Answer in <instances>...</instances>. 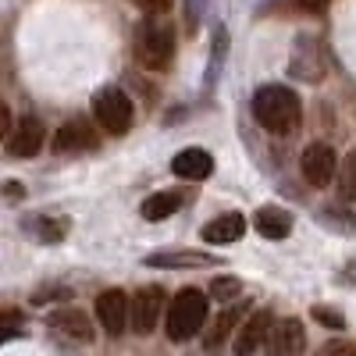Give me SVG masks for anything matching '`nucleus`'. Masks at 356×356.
I'll return each instance as SVG.
<instances>
[{
	"label": "nucleus",
	"mask_w": 356,
	"mask_h": 356,
	"mask_svg": "<svg viewBox=\"0 0 356 356\" xmlns=\"http://www.w3.org/2000/svg\"><path fill=\"white\" fill-rule=\"evenodd\" d=\"M253 118L271 132V136H289L303 118L300 97L289 86H260L253 93Z\"/></svg>",
	"instance_id": "f257e3e1"
},
{
	"label": "nucleus",
	"mask_w": 356,
	"mask_h": 356,
	"mask_svg": "<svg viewBox=\"0 0 356 356\" xmlns=\"http://www.w3.org/2000/svg\"><path fill=\"white\" fill-rule=\"evenodd\" d=\"M207 314H211V300H207L200 289H182L171 300V307H168V321H164L168 339L171 342L196 339L207 328Z\"/></svg>",
	"instance_id": "f03ea898"
},
{
	"label": "nucleus",
	"mask_w": 356,
	"mask_h": 356,
	"mask_svg": "<svg viewBox=\"0 0 356 356\" xmlns=\"http://www.w3.org/2000/svg\"><path fill=\"white\" fill-rule=\"evenodd\" d=\"M136 54H139V61L150 72H161V68L171 65V57H175V29H171V22L164 15H150L139 25Z\"/></svg>",
	"instance_id": "7ed1b4c3"
},
{
	"label": "nucleus",
	"mask_w": 356,
	"mask_h": 356,
	"mask_svg": "<svg viewBox=\"0 0 356 356\" xmlns=\"http://www.w3.org/2000/svg\"><path fill=\"white\" fill-rule=\"evenodd\" d=\"M132 114H136L132 100L118 86H104L93 97V118H97V125L111 136H125L132 129Z\"/></svg>",
	"instance_id": "20e7f679"
},
{
	"label": "nucleus",
	"mask_w": 356,
	"mask_h": 356,
	"mask_svg": "<svg viewBox=\"0 0 356 356\" xmlns=\"http://www.w3.org/2000/svg\"><path fill=\"white\" fill-rule=\"evenodd\" d=\"M164 310V289L161 285H143L129 300V324L136 335H150Z\"/></svg>",
	"instance_id": "39448f33"
},
{
	"label": "nucleus",
	"mask_w": 356,
	"mask_h": 356,
	"mask_svg": "<svg viewBox=\"0 0 356 356\" xmlns=\"http://www.w3.org/2000/svg\"><path fill=\"white\" fill-rule=\"evenodd\" d=\"M300 171L314 189H324V186H332V178L339 175V154L328 143H310L300 157Z\"/></svg>",
	"instance_id": "423d86ee"
},
{
	"label": "nucleus",
	"mask_w": 356,
	"mask_h": 356,
	"mask_svg": "<svg viewBox=\"0 0 356 356\" xmlns=\"http://www.w3.org/2000/svg\"><path fill=\"white\" fill-rule=\"evenodd\" d=\"M267 356H303L307 353V328L300 317L275 321L271 335H267Z\"/></svg>",
	"instance_id": "0eeeda50"
},
{
	"label": "nucleus",
	"mask_w": 356,
	"mask_h": 356,
	"mask_svg": "<svg viewBox=\"0 0 356 356\" xmlns=\"http://www.w3.org/2000/svg\"><path fill=\"white\" fill-rule=\"evenodd\" d=\"M97 321L111 339H122L129 328V296L122 289H107L97 296Z\"/></svg>",
	"instance_id": "6e6552de"
},
{
	"label": "nucleus",
	"mask_w": 356,
	"mask_h": 356,
	"mask_svg": "<svg viewBox=\"0 0 356 356\" xmlns=\"http://www.w3.org/2000/svg\"><path fill=\"white\" fill-rule=\"evenodd\" d=\"M271 328H275V317H271V310H253V314L239 324V332H235L232 353H235V356H253V353L267 342Z\"/></svg>",
	"instance_id": "1a4fd4ad"
},
{
	"label": "nucleus",
	"mask_w": 356,
	"mask_h": 356,
	"mask_svg": "<svg viewBox=\"0 0 356 356\" xmlns=\"http://www.w3.org/2000/svg\"><path fill=\"white\" fill-rule=\"evenodd\" d=\"M43 139H47L43 122L36 114H25L22 122L11 129V136H8V154L18 157V161H29V157H36L43 150Z\"/></svg>",
	"instance_id": "9d476101"
},
{
	"label": "nucleus",
	"mask_w": 356,
	"mask_h": 356,
	"mask_svg": "<svg viewBox=\"0 0 356 356\" xmlns=\"http://www.w3.org/2000/svg\"><path fill=\"white\" fill-rule=\"evenodd\" d=\"M292 75L307 79V82H317L324 75V54H321V43L314 36L296 40V47H292Z\"/></svg>",
	"instance_id": "9b49d317"
},
{
	"label": "nucleus",
	"mask_w": 356,
	"mask_h": 356,
	"mask_svg": "<svg viewBox=\"0 0 356 356\" xmlns=\"http://www.w3.org/2000/svg\"><path fill=\"white\" fill-rule=\"evenodd\" d=\"M246 321V307L243 303H235V307H225L214 321H211V328L203 332V349L207 353H214V349H221L235 332H239V324Z\"/></svg>",
	"instance_id": "f8f14e48"
},
{
	"label": "nucleus",
	"mask_w": 356,
	"mask_h": 356,
	"mask_svg": "<svg viewBox=\"0 0 356 356\" xmlns=\"http://www.w3.org/2000/svg\"><path fill=\"white\" fill-rule=\"evenodd\" d=\"M171 171L178 178H186V182H203V178H211V171H214V157L207 154L203 146H186V150L175 154Z\"/></svg>",
	"instance_id": "ddd939ff"
},
{
	"label": "nucleus",
	"mask_w": 356,
	"mask_h": 356,
	"mask_svg": "<svg viewBox=\"0 0 356 356\" xmlns=\"http://www.w3.org/2000/svg\"><path fill=\"white\" fill-rule=\"evenodd\" d=\"M97 129L86 122V118H72V122H65L61 129H57V139H54V146L61 154H79V150H93L97 146Z\"/></svg>",
	"instance_id": "4468645a"
},
{
	"label": "nucleus",
	"mask_w": 356,
	"mask_h": 356,
	"mask_svg": "<svg viewBox=\"0 0 356 356\" xmlns=\"http://www.w3.org/2000/svg\"><path fill=\"white\" fill-rule=\"evenodd\" d=\"M50 328L57 335H65L72 342H93V321H89L82 310L65 307V310H54L50 314Z\"/></svg>",
	"instance_id": "2eb2a0df"
},
{
	"label": "nucleus",
	"mask_w": 356,
	"mask_h": 356,
	"mask_svg": "<svg viewBox=\"0 0 356 356\" xmlns=\"http://www.w3.org/2000/svg\"><path fill=\"white\" fill-rule=\"evenodd\" d=\"M243 232H246V218L243 214H218L211 225H203V243H211V246H228V243H239L243 239Z\"/></svg>",
	"instance_id": "dca6fc26"
},
{
	"label": "nucleus",
	"mask_w": 356,
	"mask_h": 356,
	"mask_svg": "<svg viewBox=\"0 0 356 356\" xmlns=\"http://www.w3.org/2000/svg\"><path fill=\"white\" fill-rule=\"evenodd\" d=\"M150 267H214V253H200V250H168V253H150L146 257Z\"/></svg>",
	"instance_id": "f3484780"
},
{
	"label": "nucleus",
	"mask_w": 356,
	"mask_h": 356,
	"mask_svg": "<svg viewBox=\"0 0 356 356\" xmlns=\"http://www.w3.org/2000/svg\"><path fill=\"white\" fill-rule=\"evenodd\" d=\"M257 232L264 239H285L292 232V214L285 207H260L257 211Z\"/></svg>",
	"instance_id": "a211bd4d"
},
{
	"label": "nucleus",
	"mask_w": 356,
	"mask_h": 356,
	"mask_svg": "<svg viewBox=\"0 0 356 356\" xmlns=\"http://www.w3.org/2000/svg\"><path fill=\"white\" fill-rule=\"evenodd\" d=\"M178 207H182V196L178 193H154V196H146L143 200V218L146 221H164V218H171Z\"/></svg>",
	"instance_id": "6ab92c4d"
},
{
	"label": "nucleus",
	"mask_w": 356,
	"mask_h": 356,
	"mask_svg": "<svg viewBox=\"0 0 356 356\" xmlns=\"http://www.w3.org/2000/svg\"><path fill=\"white\" fill-rule=\"evenodd\" d=\"M29 228L40 235V243H50V246H54V243H61L65 235H68V221H65V218H57V214H40Z\"/></svg>",
	"instance_id": "aec40b11"
},
{
	"label": "nucleus",
	"mask_w": 356,
	"mask_h": 356,
	"mask_svg": "<svg viewBox=\"0 0 356 356\" xmlns=\"http://www.w3.org/2000/svg\"><path fill=\"white\" fill-rule=\"evenodd\" d=\"M339 189L346 200H356V150L346 154L342 168H339Z\"/></svg>",
	"instance_id": "412c9836"
},
{
	"label": "nucleus",
	"mask_w": 356,
	"mask_h": 356,
	"mask_svg": "<svg viewBox=\"0 0 356 356\" xmlns=\"http://www.w3.org/2000/svg\"><path fill=\"white\" fill-rule=\"evenodd\" d=\"M239 292H243V282H239V278H214V282H211V296H214L218 303L239 300Z\"/></svg>",
	"instance_id": "4be33fe9"
},
{
	"label": "nucleus",
	"mask_w": 356,
	"mask_h": 356,
	"mask_svg": "<svg viewBox=\"0 0 356 356\" xmlns=\"http://www.w3.org/2000/svg\"><path fill=\"white\" fill-rule=\"evenodd\" d=\"M22 335V314L18 310H0V346H4L8 339H18Z\"/></svg>",
	"instance_id": "5701e85b"
},
{
	"label": "nucleus",
	"mask_w": 356,
	"mask_h": 356,
	"mask_svg": "<svg viewBox=\"0 0 356 356\" xmlns=\"http://www.w3.org/2000/svg\"><path fill=\"white\" fill-rule=\"evenodd\" d=\"M314 321H321L324 328H335V332L346 328V317L339 310H328V307H314Z\"/></svg>",
	"instance_id": "b1692460"
},
{
	"label": "nucleus",
	"mask_w": 356,
	"mask_h": 356,
	"mask_svg": "<svg viewBox=\"0 0 356 356\" xmlns=\"http://www.w3.org/2000/svg\"><path fill=\"white\" fill-rule=\"evenodd\" d=\"M317 356H356V346L346 342V339H335V342H324L317 349Z\"/></svg>",
	"instance_id": "393cba45"
},
{
	"label": "nucleus",
	"mask_w": 356,
	"mask_h": 356,
	"mask_svg": "<svg viewBox=\"0 0 356 356\" xmlns=\"http://www.w3.org/2000/svg\"><path fill=\"white\" fill-rule=\"evenodd\" d=\"M54 296H57V300H72V292H68V289H40V292L33 296V303H36V307L54 303Z\"/></svg>",
	"instance_id": "a878e982"
},
{
	"label": "nucleus",
	"mask_w": 356,
	"mask_h": 356,
	"mask_svg": "<svg viewBox=\"0 0 356 356\" xmlns=\"http://www.w3.org/2000/svg\"><path fill=\"white\" fill-rule=\"evenodd\" d=\"M11 129H15V122H11V111H8V104L0 100V143H4L8 136H11Z\"/></svg>",
	"instance_id": "bb28decb"
},
{
	"label": "nucleus",
	"mask_w": 356,
	"mask_h": 356,
	"mask_svg": "<svg viewBox=\"0 0 356 356\" xmlns=\"http://www.w3.org/2000/svg\"><path fill=\"white\" fill-rule=\"evenodd\" d=\"M139 4H143L146 11H154V15H164V11L171 8V0H139Z\"/></svg>",
	"instance_id": "cd10ccee"
},
{
	"label": "nucleus",
	"mask_w": 356,
	"mask_h": 356,
	"mask_svg": "<svg viewBox=\"0 0 356 356\" xmlns=\"http://www.w3.org/2000/svg\"><path fill=\"white\" fill-rule=\"evenodd\" d=\"M296 8H303V11H324V8H328V0H296Z\"/></svg>",
	"instance_id": "c85d7f7f"
}]
</instances>
